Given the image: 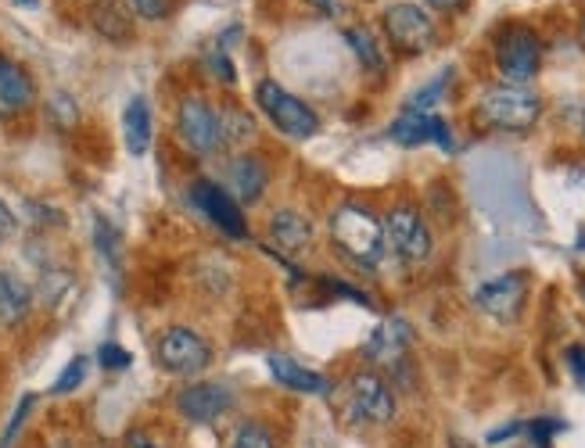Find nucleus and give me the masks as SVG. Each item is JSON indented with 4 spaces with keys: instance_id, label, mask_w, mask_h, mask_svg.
<instances>
[{
    "instance_id": "nucleus-1",
    "label": "nucleus",
    "mask_w": 585,
    "mask_h": 448,
    "mask_svg": "<svg viewBox=\"0 0 585 448\" xmlns=\"http://www.w3.org/2000/svg\"><path fill=\"white\" fill-rule=\"evenodd\" d=\"M331 237L338 251L352 259L356 266L371 269L385 259L388 240H385V223L377 220L371 209L363 205H342L331 215Z\"/></svg>"
},
{
    "instance_id": "nucleus-2",
    "label": "nucleus",
    "mask_w": 585,
    "mask_h": 448,
    "mask_svg": "<svg viewBox=\"0 0 585 448\" xmlns=\"http://www.w3.org/2000/svg\"><path fill=\"white\" fill-rule=\"evenodd\" d=\"M255 104L263 108V115L291 141H309L320 133V115L312 112L306 101H298L295 93L284 90L277 79H263L255 87Z\"/></svg>"
},
{
    "instance_id": "nucleus-3",
    "label": "nucleus",
    "mask_w": 585,
    "mask_h": 448,
    "mask_svg": "<svg viewBox=\"0 0 585 448\" xmlns=\"http://www.w3.org/2000/svg\"><path fill=\"white\" fill-rule=\"evenodd\" d=\"M539 112H542V104H539L536 93L525 90V87H510V83L485 90L482 101H478V119L485 122V126L510 130V133L532 130Z\"/></svg>"
},
{
    "instance_id": "nucleus-4",
    "label": "nucleus",
    "mask_w": 585,
    "mask_h": 448,
    "mask_svg": "<svg viewBox=\"0 0 585 448\" xmlns=\"http://www.w3.org/2000/svg\"><path fill=\"white\" fill-rule=\"evenodd\" d=\"M155 359L166 373L173 377H195L201 370H209L212 362V348L198 331L190 327H169L158 337L155 345Z\"/></svg>"
},
{
    "instance_id": "nucleus-5",
    "label": "nucleus",
    "mask_w": 585,
    "mask_h": 448,
    "mask_svg": "<svg viewBox=\"0 0 585 448\" xmlns=\"http://www.w3.org/2000/svg\"><path fill=\"white\" fill-rule=\"evenodd\" d=\"M539 61H542V40L528 30V25H510V30L499 36L496 65L510 87H525L528 79L539 72Z\"/></svg>"
},
{
    "instance_id": "nucleus-6",
    "label": "nucleus",
    "mask_w": 585,
    "mask_h": 448,
    "mask_svg": "<svg viewBox=\"0 0 585 448\" xmlns=\"http://www.w3.org/2000/svg\"><path fill=\"white\" fill-rule=\"evenodd\" d=\"M385 240L388 248L399 255L402 262H424L431 248H434V237L424 223V215L410 205H396L388 212L385 220Z\"/></svg>"
},
{
    "instance_id": "nucleus-7",
    "label": "nucleus",
    "mask_w": 585,
    "mask_h": 448,
    "mask_svg": "<svg viewBox=\"0 0 585 448\" xmlns=\"http://www.w3.org/2000/svg\"><path fill=\"white\" fill-rule=\"evenodd\" d=\"M176 133H180V141L198 155L223 152L220 147V112L201 98H184L180 112H176Z\"/></svg>"
},
{
    "instance_id": "nucleus-8",
    "label": "nucleus",
    "mask_w": 585,
    "mask_h": 448,
    "mask_svg": "<svg viewBox=\"0 0 585 448\" xmlns=\"http://www.w3.org/2000/svg\"><path fill=\"white\" fill-rule=\"evenodd\" d=\"M525 298H528V277L521 269H514V273H499L488 283H482V288L474 291V305L499 323H514L521 316Z\"/></svg>"
},
{
    "instance_id": "nucleus-9",
    "label": "nucleus",
    "mask_w": 585,
    "mask_h": 448,
    "mask_svg": "<svg viewBox=\"0 0 585 448\" xmlns=\"http://www.w3.org/2000/svg\"><path fill=\"white\" fill-rule=\"evenodd\" d=\"M385 30L391 36V44L406 54H424L434 47V22L420 4H391L385 11Z\"/></svg>"
},
{
    "instance_id": "nucleus-10",
    "label": "nucleus",
    "mask_w": 585,
    "mask_h": 448,
    "mask_svg": "<svg viewBox=\"0 0 585 448\" xmlns=\"http://www.w3.org/2000/svg\"><path fill=\"white\" fill-rule=\"evenodd\" d=\"M234 410V391L223 384H209V380H195L176 391V413L190 424H216L220 416Z\"/></svg>"
},
{
    "instance_id": "nucleus-11",
    "label": "nucleus",
    "mask_w": 585,
    "mask_h": 448,
    "mask_svg": "<svg viewBox=\"0 0 585 448\" xmlns=\"http://www.w3.org/2000/svg\"><path fill=\"white\" fill-rule=\"evenodd\" d=\"M190 201H195V209L206 212V220L212 226H220L227 237L241 240L244 234H249V223H244L241 205L234 201V194H230V190H223L220 183L198 180L195 187H190Z\"/></svg>"
},
{
    "instance_id": "nucleus-12",
    "label": "nucleus",
    "mask_w": 585,
    "mask_h": 448,
    "mask_svg": "<svg viewBox=\"0 0 585 448\" xmlns=\"http://www.w3.org/2000/svg\"><path fill=\"white\" fill-rule=\"evenodd\" d=\"M349 399H352L356 416L366 419V424H391V419H396V395H391L388 380L371 370L352 377Z\"/></svg>"
},
{
    "instance_id": "nucleus-13",
    "label": "nucleus",
    "mask_w": 585,
    "mask_h": 448,
    "mask_svg": "<svg viewBox=\"0 0 585 448\" xmlns=\"http://www.w3.org/2000/svg\"><path fill=\"white\" fill-rule=\"evenodd\" d=\"M388 137L402 144V147H417V144H439L442 152H453V133H449L445 119L431 115V112H402L396 122L388 126Z\"/></svg>"
},
{
    "instance_id": "nucleus-14",
    "label": "nucleus",
    "mask_w": 585,
    "mask_h": 448,
    "mask_svg": "<svg viewBox=\"0 0 585 448\" xmlns=\"http://www.w3.org/2000/svg\"><path fill=\"white\" fill-rule=\"evenodd\" d=\"M266 366L277 384H284L288 391H302V395H331V380L317 370H309L306 362H298L291 356H277L274 351V356L266 359Z\"/></svg>"
},
{
    "instance_id": "nucleus-15",
    "label": "nucleus",
    "mask_w": 585,
    "mask_h": 448,
    "mask_svg": "<svg viewBox=\"0 0 585 448\" xmlns=\"http://www.w3.org/2000/svg\"><path fill=\"white\" fill-rule=\"evenodd\" d=\"M227 183H230V190H234V201H241V205H255V201L266 194V183H269L266 161L255 155H238L234 161H230Z\"/></svg>"
},
{
    "instance_id": "nucleus-16",
    "label": "nucleus",
    "mask_w": 585,
    "mask_h": 448,
    "mask_svg": "<svg viewBox=\"0 0 585 448\" xmlns=\"http://www.w3.org/2000/svg\"><path fill=\"white\" fill-rule=\"evenodd\" d=\"M36 90L30 72L22 69L19 61H11L0 54V115H19L33 104Z\"/></svg>"
},
{
    "instance_id": "nucleus-17",
    "label": "nucleus",
    "mask_w": 585,
    "mask_h": 448,
    "mask_svg": "<svg viewBox=\"0 0 585 448\" xmlns=\"http://www.w3.org/2000/svg\"><path fill=\"white\" fill-rule=\"evenodd\" d=\"M410 341H413L410 323H406V320H385L371 334V341H366V356L377 359V362H399L402 351L410 348Z\"/></svg>"
},
{
    "instance_id": "nucleus-18",
    "label": "nucleus",
    "mask_w": 585,
    "mask_h": 448,
    "mask_svg": "<svg viewBox=\"0 0 585 448\" xmlns=\"http://www.w3.org/2000/svg\"><path fill=\"white\" fill-rule=\"evenodd\" d=\"M90 22H93V30H98L104 40H112V44H126V40H133V15L122 0H93Z\"/></svg>"
},
{
    "instance_id": "nucleus-19",
    "label": "nucleus",
    "mask_w": 585,
    "mask_h": 448,
    "mask_svg": "<svg viewBox=\"0 0 585 448\" xmlns=\"http://www.w3.org/2000/svg\"><path fill=\"white\" fill-rule=\"evenodd\" d=\"M152 108H147L144 98H133L126 104V112H122V141H126V152L130 155H147V147H152Z\"/></svg>"
},
{
    "instance_id": "nucleus-20",
    "label": "nucleus",
    "mask_w": 585,
    "mask_h": 448,
    "mask_svg": "<svg viewBox=\"0 0 585 448\" xmlns=\"http://www.w3.org/2000/svg\"><path fill=\"white\" fill-rule=\"evenodd\" d=\"M33 309V294L30 288L0 269V327H15V323H22L25 316H30Z\"/></svg>"
},
{
    "instance_id": "nucleus-21",
    "label": "nucleus",
    "mask_w": 585,
    "mask_h": 448,
    "mask_svg": "<svg viewBox=\"0 0 585 448\" xmlns=\"http://www.w3.org/2000/svg\"><path fill=\"white\" fill-rule=\"evenodd\" d=\"M269 234L277 237L280 248L306 251L312 240V223L306 220V215H298L295 209H280V212H274V220H269Z\"/></svg>"
},
{
    "instance_id": "nucleus-22",
    "label": "nucleus",
    "mask_w": 585,
    "mask_h": 448,
    "mask_svg": "<svg viewBox=\"0 0 585 448\" xmlns=\"http://www.w3.org/2000/svg\"><path fill=\"white\" fill-rule=\"evenodd\" d=\"M255 137V119L241 108H220V147H238Z\"/></svg>"
},
{
    "instance_id": "nucleus-23",
    "label": "nucleus",
    "mask_w": 585,
    "mask_h": 448,
    "mask_svg": "<svg viewBox=\"0 0 585 448\" xmlns=\"http://www.w3.org/2000/svg\"><path fill=\"white\" fill-rule=\"evenodd\" d=\"M345 40L352 44V51L360 54V61L366 65L371 72H380L385 69V54H380V47H377V40L366 33V30H345Z\"/></svg>"
},
{
    "instance_id": "nucleus-24",
    "label": "nucleus",
    "mask_w": 585,
    "mask_h": 448,
    "mask_svg": "<svg viewBox=\"0 0 585 448\" xmlns=\"http://www.w3.org/2000/svg\"><path fill=\"white\" fill-rule=\"evenodd\" d=\"M234 448H277V438L269 427L255 424V419H244L234 430Z\"/></svg>"
},
{
    "instance_id": "nucleus-25",
    "label": "nucleus",
    "mask_w": 585,
    "mask_h": 448,
    "mask_svg": "<svg viewBox=\"0 0 585 448\" xmlns=\"http://www.w3.org/2000/svg\"><path fill=\"white\" fill-rule=\"evenodd\" d=\"M33 410H36V395L30 391V395H22V399H19V405H15V413H11L4 434H0V448H11V445H15V438L22 434L25 419H30V413H33Z\"/></svg>"
},
{
    "instance_id": "nucleus-26",
    "label": "nucleus",
    "mask_w": 585,
    "mask_h": 448,
    "mask_svg": "<svg viewBox=\"0 0 585 448\" xmlns=\"http://www.w3.org/2000/svg\"><path fill=\"white\" fill-rule=\"evenodd\" d=\"M449 76L453 72H442L439 79H434V83H428L424 90H417L413 98H410V104H406V112H431L434 104H439V98H442V90L449 87Z\"/></svg>"
},
{
    "instance_id": "nucleus-27",
    "label": "nucleus",
    "mask_w": 585,
    "mask_h": 448,
    "mask_svg": "<svg viewBox=\"0 0 585 448\" xmlns=\"http://www.w3.org/2000/svg\"><path fill=\"white\" fill-rule=\"evenodd\" d=\"M84 377H87V359H84V356H76V359L62 370V377L54 380L51 395H73V391H76L79 384H84Z\"/></svg>"
},
{
    "instance_id": "nucleus-28",
    "label": "nucleus",
    "mask_w": 585,
    "mask_h": 448,
    "mask_svg": "<svg viewBox=\"0 0 585 448\" xmlns=\"http://www.w3.org/2000/svg\"><path fill=\"white\" fill-rule=\"evenodd\" d=\"M93 240H98V248H101V255L108 262H119V234H115V226L104 220V215H98L93 220Z\"/></svg>"
},
{
    "instance_id": "nucleus-29",
    "label": "nucleus",
    "mask_w": 585,
    "mask_h": 448,
    "mask_svg": "<svg viewBox=\"0 0 585 448\" xmlns=\"http://www.w3.org/2000/svg\"><path fill=\"white\" fill-rule=\"evenodd\" d=\"M206 65H209V72L216 76V79H223L227 87H234L238 83V69L230 65V58L220 51V47H212L209 51V58H206Z\"/></svg>"
},
{
    "instance_id": "nucleus-30",
    "label": "nucleus",
    "mask_w": 585,
    "mask_h": 448,
    "mask_svg": "<svg viewBox=\"0 0 585 448\" xmlns=\"http://www.w3.org/2000/svg\"><path fill=\"white\" fill-rule=\"evenodd\" d=\"M98 362L104 366V370H126V366L133 362L126 348H119L115 341H108L98 348Z\"/></svg>"
},
{
    "instance_id": "nucleus-31",
    "label": "nucleus",
    "mask_w": 585,
    "mask_h": 448,
    "mask_svg": "<svg viewBox=\"0 0 585 448\" xmlns=\"http://www.w3.org/2000/svg\"><path fill=\"white\" fill-rule=\"evenodd\" d=\"M130 8L147 22H162L169 15V0H130Z\"/></svg>"
},
{
    "instance_id": "nucleus-32",
    "label": "nucleus",
    "mask_w": 585,
    "mask_h": 448,
    "mask_svg": "<svg viewBox=\"0 0 585 448\" xmlns=\"http://www.w3.org/2000/svg\"><path fill=\"white\" fill-rule=\"evenodd\" d=\"M567 366H571V373H575L578 380H585V348L582 345L567 348Z\"/></svg>"
},
{
    "instance_id": "nucleus-33",
    "label": "nucleus",
    "mask_w": 585,
    "mask_h": 448,
    "mask_svg": "<svg viewBox=\"0 0 585 448\" xmlns=\"http://www.w3.org/2000/svg\"><path fill=\"white\" fill-rule=\"evenodd\" d=\"M11 234H15V212H11L4 201H0V244H4Z\"/></svg>"
},
{
    "instance_id": "nucleus-34",
    "label": "nucleus",
    "mask_w": 585,
    "mask_h": 448,
    "mask_svg": "<svg viewBox=\"0 0 585 448\" xmlns=\"http://www.w3.org/2000/svg\"><path fill=\"white\" fill-rule=\"evenodd\" d=\"M556 430H564V424H556V419H536L532 424V434L539 438V445L550 441V434H556Z\"/></svg>"
},
{
    "instance_id": "nucleus-35",
    "label": "nucleus",
    "mask_w": 585,
    "mask_h": 448,
    "mask_svg": "<svg viewBox=\"0 0 585 448\" xmlns=\"http://www.w3.org/2000/svg\"><path fill=\"white\" fill-rule=\"evenodd\" d=\"M126 448H166V445H158L152 434H144V430H130L126 434Z\"/></svg>"
},
{
    "instance_id": "nucleus-36",
    "label": "nucleus",
    "mask_w": 585,
    "mask_h": 448,
    "mask_svg": "<svg viewBox=\"0 0 585 448\" xmlns=\"http://www.w3.org/2000/svg\"><path fill=\"white\" fill-rule=\"evenodd\" d=\"M521 430V424H510V427H503V430H493L488 434V441H503V438H510V434Z\"/></svg>"
},
{
    "instance_id": "nucleus-37",
    "label": "nucleus",
    "mask_w": 585,
    "mask_h": 448,
    "mask_svg": "<svg viewBox=\"0 0 585 448\" xmlns=\"http://www.w3.org/2000/svg\"><path fill=\"white\" fill-rule=\"evenodd\" d=\"M424 4L439 8V11H453V8H460V0H424Z\"/></svg>"
},
{
    "instance_id": "nucleus-38",
    "label": "nucleus",
    "mask_w": 585,
    "mask_h": 448,
    "mask_svg": "<svg viewBox=\"0 0 585 448\" xmlns=\"http://www.w3.org/2000/svg\"><path fill=\"white\" fill-rule=\"evenodd\" d=\"M309 4H317L320 11H338V0H309Z\"/></svg>"
},
{
    "instance_id": "nucleus-39",
    "label": "nucleus",
    "mask_w": 585,
    "mask_h": 448,
    "mask_svg": "<svg viewBox=\"0 0 585 448\" xmlns=\"http://www.w3.org/2000/svg\"><path fill=\"white\" fill-rule=\"evenodd\" d=\"M54 448H69V445H54Z\"/></svg>"
},
{
    "instance_id": "nucleus-40",
    "label": "nucleus",
    "mask_w": 585,
    "mask_h": 448,
    "mask_svg": "<svg viewBox=\"0 0 585 448\" xmlns=\"http://www.w3.org/2000/svg\"><path fill=\"white\" fill-rule=\"evenodd\" d=\"M582 36H585V25H582Z\"/></svg>"
}]
</instances>
